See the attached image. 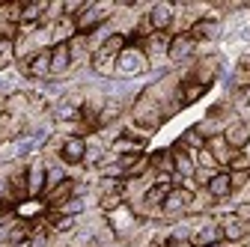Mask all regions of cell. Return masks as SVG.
I'll list each match as a JSON object with an SVG mask.
<instances>
[{
    "instance_id": "obj_9",
    "label": "cell",
    "mask_w": 250,
    "mask_h": 247,
    "mask_svg": "<svg viewBox=\"0 0 250 247\" xmlns=\"http://www.w3.org/2000/svg\"><path fill=\"white\" fill-rule=\"evenodd\" d=\"M45 179H48V167H45L42 155L27 161V194H30V200H42L45 197Z\"/></svg>"
},
{
    "instance_id": "obj_1",
    "label": "cell",
    "mask_w": 250,
    "mask_h": 247,
    "mask_svg": "<svg viewBox=\"0 0 250 247\" xmlns=\"http://www.w3.org/2000/svg\"><path fill=\"white\" fill-rule=\"evenodd\" d=\"M149 60L143 54L140 45H125L122 54L116 57V66H113V78L116 81H143L149 78Z\"/></svg>"
},
{
    "instance_id": "obj_16",
    "label": "cell",
    "mask_w": 250,
    "mask_h": 247,
    "mask_svg": "<svg viewBox=\"0 0 250 247\" xmlns=\"http://www.w3.org/2000/svg\"><path fill=\"white\" fill-rule=\"evenodd\" d=\"M206 191L217 200V203H229L232 200V182H229V170H217L211 176V182L206 185Z\"/></svg>"
},
{
    "instance_id": "obj_7",
    "label": "cell",
    "mask_w": 250,
    "mask_h": 247,
    "mask_svg": "<svg viewBox=\"0 0 250 247\" xmlns=\"http://www.w3.org/2000/svg\"><path fill=\"white\" fill-rule=\"evenodd\" d=\"M200 45L191 39V33H179V36H170V51H167V63L170 69H182L188 66L191 60L197 57Z\"/></svg>"
},
{
    "instance_id": "obj_26",
    "label": "cell",
    "mask_w": 250,
    "mask_h": 247,
    "mask_svg": "<svg viewBox=\"0 0 250 247\" xmlns=\"http://www.w3.org/2000/svg\"><path fill=\"white\" fill-rule=\"evenodd\" d=\"M241 152H244V155H247V161H250V143H247V146H244Z\"/></svg>"
},
{
    "instance_id": "obj_20",
    "label": "cell",
    "mask_w": 250,
    "mask_h": 247,
    "mask_svg": "<svg viewBox=\"0 0 250 247\" xmlns=\"http://www.w3.org/2000/svg\"><path fill=\"white\" fill-rule=\"evenodd\" d=\"M229 182H232V197L244 194L250 188V170H229Z\"/></svg>"
},
{
    "instance_id": "obj_15",
    "label": "cell",
    "mask_w": 250,
    "mask_h": 247,
    "mask_svg": "<svg viewBox=\"0 0 250 247\" xmlns=\"http://www.w3.org/2000/svg\"><path fill=\"white\" fill-rule=\"evenodd\" d=\"M206 149L211 152V158L217 161V167H221V170H229V164H232V158H235V149L224 140V134L206 140Z\"/></svg>"
},
{
    "instance_id": "obj_10",
    "label": "cell",
    "mask_w": 250,
    "mask_h": 247,
    "mask_svg": "<svg viewBox=\"0 0 250 247\" xmlns=\"http://www.w3.org/2000/svg\"><path fill=\"white\" fill-rule=\"evenodd\" d=\"M170 152H173V185L194 179V170H197L194 152H188V149H182V146H170Z\"/></svg>"
},
{
    "instance_id": "obj_17",
    "label": "cell",
    "mask_w": 250,
    "mask_h": 247,
    "mask_svg": "<svg viewBox=\"0 0 250 247\" xmlns=\"http://www.w3.org/2000/svg\"><path fill=\"white\" fill-rule=\"evenodd\" d=\"M48 30H51V48H54V45H66V42H72V39L78 36V27H75L72 18H62V21L51 24Z\"/></svg>"
},
{
    "instance_id": "obj_6",
    "label": "cell",
    "mask_w": 250,
    "mask_h": 247,
    "mask_svg": "<svg viewBox=\"0 0 250 247\" xmlns=\"http://www.w3.org/2000/svg\"><path fill=\"white\" fill-rule=\"evenodd\" d=\"M194 194L197 191H188V188H182V185H173V191L167 194V200L161 206V221L164 224H173V221L185 218L188 206H191V200H194Z\"/></svg>"
},
{
    "instance_id": "obj_22",
    "label": "cell",
    "mask_w": 250,
    "mask_h": 247,
    "mask_svg": "<svg viewBox=\"0 0 250 247\" xmlns=\"http://www.w3.org/2000/svg\"><path fill=\"white\" fill-rule=\"evenodd\" d=\"M86 6H89V0H62V15L75 21V18H78Z\"/></svg>"
},
{
    "instance_id": "obj_2",
    "label": "cell",
    "mask_w": 250,
    "mask_h": 247,
    "mask_svg": "<svg viewBox=\"0 0 250 247\" xmlns=\"http://www.w3.org/2000/svg\"><path fill=\"white\" fill-rule=\"evenodd\" d=\"M116 0H89V6L75 18V27H78V33H83V36H89L92 30H99V27H104L110 18H113V12H116Z\"/></svg>"
},
{
    "instance_id": "obj_13",
    "label": "cell",
    "mask_w": 250,
    "mask_h": 247,
    "mask_svg": "<svg viewBox=\"0 0 250 247\" xmlns=\"http://www.w3.org/2000/svg\"><path fill=\"white\" fill-rule=\"evenodd\" d=\"M224 140H227L235 152H241V149L250 143V122H247V119H241V116H235L232 122H227V128H224Z\"/></svg>"
},
{
    "instance_id": "obj_11",
    "label": "cell",
    "mask_w": 250,
    "mask_h": 247,
    "mask_svg": "<svg viewBox=\"0 0 250 247\" xmlns=\"http://www.w3.org/2000/svg\"><path fill=\"white\" fill-rule=\"evenodd\" d=\"M83 155H86V140L83 137H66V134H62L60 161L72 170V167H83Z\"/></svg>"
},
{
    "instance_id": "obj_27",
    "label": "cell",
    "mask_w": 250,
    "mask_h": 247,
    "mask_svg": "<svg viewBox=\"0 0 250 247\" xmlns=\"http://www.w3.org/2000/svg\"><path fill=\"white\" fill-rule=\"evenodd\" d=\"M244 244H247V247H250V235H247V241H244Z\"/></svg>"
},
{
    "instance_id": "obj_21",
    "label": "cell",
    "mask_w": 250,
    "mask_h": 247,
    "mask_svg": "<svg viewBox=\"0 0 250 247\" xmlns=\"http://www.w3.org/2000/svg\"><path fill=\"white\" fill-rule=\"evenodd\" d=\"M194 164H197V170H208V173H217V170H221V167H217V161L211 158V152H208V149L194 152Z\"/></svg>"
},
{
    "instance_id": "obj_12",
    "label": "cell",
    "mask_w": 250,
    "mask_h": 247,
    "mask_svg": "<svg viewBox=\"0 0 250 247\" xmlns=\"http://www.w3.org/2000/svg\"><path fill=\"white\" fill-rule=\"evenodd\" d=\"M149 24L155 33H170V27H173V3L170 0L149 3Z\"/></svg>"
},
{
    "instance_id": "obj_23",
    "label": "cell",
    "mask_w": 250,
    "mask_h": 247,
    "mask_svg": "<svg viewBox=\"0 0 250 247\" xmlns=\"http://www.w3.org/2000/svg\"><path fill=\"white\" fill-rule=\"evenodd\" d=\"M229 170H250V161H247V155H244V152H235V158H232Z\"/></svg>"
},
{
    "instance_id": "obj_25",
    "label": "cell",
    "mask_w": 250,
    "mask_h": 247,
    "mask_svg": "<svg viewBox=\"0 0 250 247\" xmlns=\"http://www.w3.org/2000/svg\"><path fill=\"white\" fill-rule=\"evenodd\" d=\"M6 110V96H0V113Z\"/></svg>"
},
{
    "instance_id": "obj_5",
    "label": "cell",
    "mask_w": 250,
    "mask_h": 247,
    "mask_svg": "<svg viewBox=\"0 0 250 247\" xmlns=\"http://www.w3.org/2000/svg\"><path fill=\"white\" fill-rule=\"evenodd\" d=\"M140 48H143V54H146V60H149V72H152V75H161V72L170 69V63H167L170 33H152L149 39L140 42Z\"/></svg>"
},
{
    "instance_id": "obj_14",
    "label": "cell",
    "mask_w": 250,
    "mask_h": 247,
    "mask_svg": "<svg viewBox=\"0 0 250 247\" xmlns=\"http://www.w3.org/2000/svg\"><path fill=\"white\" fill-rule=\"evenodd\" d=\"M69 72H72L69 42H66V45H54V48H51V81H66Z\"/></svg>"
},
{
    "instance_id": "obj_24",
    "label": "cell",
    "mask_w": 250,
    "mask_h": 247,
    "mask_svg": "<svg viewBox=\"0 0 250 247\" xmlns=\"http://www.w3.org/2000/svg\"><path fill=\"white\" fill-rule=\"evenodd\" d=\"M235 214L244 224H250V203H235Z\"/></svg>"
},
{
    "instance_id": "obj_8",
    "label": "cell",
    "mask_w": 250,
    "mask_h": 247,
    "mask_svg": "<svg viewBox=\"0 0 250 247\" xmlns=\"http://www.w3.org/2000/svg\"><path fill=\"white\" fill-rule=\"evenodd\" d=\"M214 218H217V224H221L224 241H232V244H244V241H247V235H250V224H244V221L238 218L235 208H232V211H217Z\"/></svg>"
},
{
    "instance_id": "obj_18",
    "label": "cell",
    "mask_w": 250,
    "mask_h": 247,
    "mask_svg": "<svg viewBox=\"0 0 250 247\" xmlns=\"http://www.w3.org/2000/svg\"><path fill=\"white\" fill-rule=\"evenodd\" d=\"M48 9V0H36V3H24V12H21V24H42V15ZM18 24V27H21Z\"/></svg>"
},
{
    "instance_id": "obj_19",
    "label": "cell",
    "mask_w": 250,
    "mask_h": 247,
    "mask_svg": "<svg viewBox=\"0 0 250 247\" xmlns=\"http://www.w3.org/2000/svg\"><path fill=\"white\" fill-rule=\"evenodd\" d=\"M125 45H128V39H125L122 33H113V36H110V39H107L96 54H99V57H110V60H116V57L122 54V48H125Z\"/></svg>"
},
{
    "instance_id": "obj_4",
    "label": "cell",
    "mask_w": 250,
    "mask_h": 247,
    "mask_svg": "<svg viewBox=\"0 0 250 247\" xmlns=\"http://www.w3.org/2000/svg\"><path fill=\"white\" fill-rule=\"evenodd\" d=\"M107 224H110V229L116 232L119 241H131V238L140 232V226H143L146 221L140 218V214H137L131 206H119L116 211L107 214Z\"/></svg>"
},
{
    "instance_id": "obj_3",
    "label": "cell",
    "mask_w": 250,
    "mask_h": 247,
    "mask_svg": "<svg viewBox=\"0 0 250 247\" xmlns=\"http://www.w3.org/2000/svg\"><path fill=\"white\" fill-rule=\"evenodd\" d=\"M191 39L197 45H221V39H224V15L214 9V3H211V12L203 15L191 27Z\"/></svg>"
}]
</instances>
